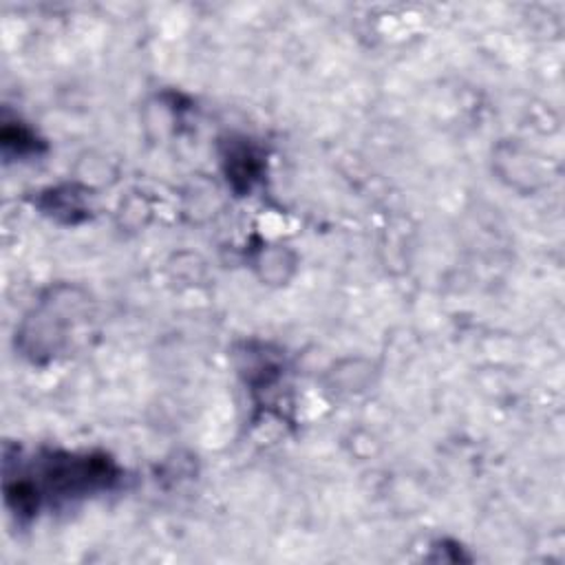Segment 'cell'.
<instances>
[{
    "instance_id": "1",
    "label": "cell",
    "mask_w": 565,
    "mask_h": 565,
    "mask_svg": "<svg viewBox=\"0 0 565 565\" xmlns=\"http://www.w3.org/2000/svg\"><path fill=\"white\" fill-rule=\"evenodd\" d=\"M35 479L20 477L15 483L7 481V501L18 514L35 512L40 499L46 494L53 497H73L90 490L106 488L115 479V468L104 457H77L51 452L42 459H35Z\"/></svg>"
}]
</instances>
